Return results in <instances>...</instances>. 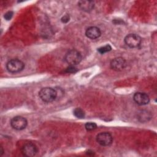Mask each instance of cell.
Returning a JSON list of instances; mask_svg holds the SVG:
<instances>
[{"label": "cell", "instance_id": "obj_1", "mask_svg": "<svg viewBox=\"0 0 157 157\" xmlns=\"http://www.w3.org/2000/svg\"><path fill=\"white\" fill-rule=\"evenodd\" d=\"M39 96L42 101L51 102L56 99L58 94L55 89L50 87H45L39 91Z\"/></svg>", "mask_w": 157, "mask_h": 157}, {"label": "cell", "instance_id": "obj_2", "mask_svg": "<svg viewBox=\"0 0 157 157\" xmlns=\"http://www.w3.org/2000/svg\"><path fill=\"white\" fill-rule=\"evenodd\" d=\"M81 53L76 50H69L64 56V59L70 66H75L80 63L82 60Z\"/></svg>", "mask_w": 157, "mask_h": 157}, {"label": "cell", "instance_id": "obj_3", "mask_svg": "<svg viewBox=\"0 0 157 157\" xmlns=\"http://www.w3.org/2000/svg\"><path fill=\"white\" fill-rule=\"evenodd\" d=\"M25 67L23 62L18 59H13L9 61L6 64L7 70L10 73H17L21 71Z\"/></svg>", "mask_w": 157, "mask_h": 157}, {"label": "cell", "instance_id": "obj_4", "mask_svg": "<svg viewBox=\"0 0 157 157\" xmlns=\"http://www.w3.org/2000/svg\"><path fill=\"white\" fill-rule=\"evenodd\" d=\"M96 141L101 146H109L112 143L113 137L109 132H102L96 136Z\"/></svg>", "mask_w": 157, "mask_h": 157}, {"label": "cell", "instance_id": "obj_5", "mask_svg": "<svg viewBox=\"0 0 157 157\" xmlns=\"http://www.w3.org/2000/svg\"><path fill=\"white\" fill-rule=\"evenodd\" d=\"M141 37L136 34H129L124 38L125 44L130 48L138 47L141 43Z\"/></svg>", "mask_w": 157, "mask_h": 157}, {"label": "cell", "instance_id": "obj_6", "mask_svg": "<svg viewBox=\"0 0 157 157\" xmlns=\"http://www.w3.org/2000/svg\"><path fill=\"white\" fill-rule=\"evenodd\" d=\"M28 124L26 119L21 116H16L10 121L11 126L16 130L24 129Z\"/></svg>", "mask_w": 157, "mask_h": 157}, {"label": "cell", "instance_id": "obj_7", "mask_svg": "<svg viewBox=\"0 0 157 157\" xmlns=\"http://www.w3.org/2000/svg\"><path fill=\"white\" fill-rule=\"evenodd\" d=\"M21 153L24 156L31 157L34 156L37 152V147L31 142H28L25 144L21 148Z\"/></svg>", "mask_w": 157, "mask_h": 157}, {"label": "cell", "instance_id": "obj_8", "mask_svg": "<svg viewBox=\"0 0 157 157\" xmlns=\"http://www.w3.org/2000/svg\"><path fill=\"white\" fill-rule=\"evenodd\" d=\"M110 67L116 71H120L123 70L126 65V63L124 58L121 57H118L113 59L110 62Z\"/></svg>", "mask_w": 157, "mask_h": 157}, {"label": "cell", "instance_id": "obj_9", "mask_svg": "<svg viewBox=\"0 0 157 157\" xmlns=\"http://www.w3.org/2000/svg\"><path fill=\"white\" fill-rule=\"evenodd\" d=\"M133 99L136 104L140 105H144L148 104L150 102L149 96L145 93L137 92L134 94Z\"/></svg>", "mask_w": 157, "mask_h": 157}, {"label": "cell", "instance_id": "obj_10", "mask_svg": "<svg viewBox=\"0 0 157 157\" xmlns=\"http://www.w3.org/2000/svg\"><path fill=\"white\" fill-rule=\"evenodd\" d=\"M100 29L96 26H90L85 31L86 36L91 39H96L101 36Z\"/></svg>", "mask_w": 157, "mask_h": 157}, {"label": "cell", "instance_id": "obj_11", "mask_svg": "<svg viewBox=\"0 0 157 157\" xmlns=\"http://www.w3.org/2000/svg\"><path fill=\"white\" fill-rule=\"evenodd\" d=\"M78 7L83 11L88 12L91 11L94 7V3L93 1H80L78 2Z\"/></svg>", "mask_w": 157, "mask_h": 157}, {"label": "cell", "instance_id": "obj_12", "mask_svg": "<svg viewBox=\"0 0 157 157\" xmlns=\"http://www.w3.org/2000/svg\"><path fill=\"white\" fill-rule=\"evenodd\" d=\"M74 115L78 118H83L85 117L84 111L80 108H76L74 110Z\"/></svg>", "mask_w": 157, "mask_h": 157}, {"label": "cell", "instance_id": "obj_13", "mask_svg": "<svg viewBox=\"0 0 157 157\" xmlns=\"http://www.w3.org/2000/svg\"><path fill=\"white\" fill-rule=\"evenodd\" d=\"M112 49V47L110 45H106L103 47H101L98 49V52H99L101 54H104L105 53H107L109 51H110Z\"/></svg>", "mask_w": 157, "mask_h": 157}, {"label": "cell", "instance_id": "obj_14", "mask_svg": "<svg viewBox=\"0 0 157 157\" xmlns=\"http://www.w3.org/2000/svg\"><path fill=\"white\" fill-rule=\"evenodd\" d=\"M85 127L87 131H93L97 128V124L93 122H88L85 124Z\"/></svg>", "mask_w": 157, "mask_h": 157}, {"label": "cell", "instance_id": "obj_15", "mask_svg": "<svg viewBox=\"0 0 157 157\" xmlns=\"http://www.w3.org/2000/svg\"><path fill=\"white\" fill-rule=\"evenodd\" d=\"M13 16V12L12 11H9L7 12H6L5 14H4V18L6 20H9L12 18Z\"/></svg>", "mask_w": 157, "mask_h": 157}, {"label": "cell", "instance_id": "obj_16", "mask_svg": "<svg viewBox=\"0 0 157 157\" xmlns=\"http://www.w3.org/2000/svg\"><path fill=\"white\" fill-rule=\"evenodd\" d=\"M77 71V69H76V68L74 66H69L67 69H66V72H69V73H74V72H75Z\"/></svg>", "mask_w": 157, "mask_h": 157}, {"label": "cell", "instance_id": "obj_17", "mask_svg": "<svg viewBox=\"0 0 157 157\" xmlns=\"http://www.w3.org/2000/svg\"><path fill=\"white\" fill-rule=\"evenodd\" d=\"M69 20V16L68 15H65L61 18V21L63 23H67Z\"/></svg>", "mask_w": 157, "mask_h": 157}]
</instances>
